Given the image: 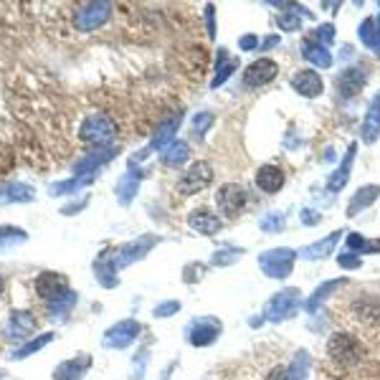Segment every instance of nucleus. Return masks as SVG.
I'll list each match as a JSON object with an SVG mask.
<instances>
[{
	"label": "nucleus",
	"mask_w": 380,
	"mask_h": 380,
	"mask_svg": "<svg viewBox=\"0 0 380 380\" xmlns=\"http://www.w3.org/2000/svg\"><path fill=\"white\" fill-rule=\"evenodd\" d=\"M79 137H81V142H86L89 148L101 150V148H112V145H114L117 130L109 117L92 114L84 119L81 130H79Z\"/></svg>",
	"instance_id": "f257e3e1"
},
{
	"label": "nucleus",
	"mask_w": 380,
	"mask_h": 380,
	"mask_svg": "<svg viewBox=\"0 0 380 380\" xmlns=\"http://www.w3.org/2000/svg\"><path fill=\"white\" fill-rule=\"evenodd\" d=\"M299 302H302V292L297 287L281 289V292H277V294L266 302L261 317H264L266 322H274V325H277V322H284V319L294 317L297 312H299Z\"/></svg>",
	"instance_id": "f03ea898"
},
{
	"label": "nucleus",
	"mask_w": 380,
	"mask_h": 380,
	"mask_svg": "<svg viewBox=\"0 0 380 380\" xmlns=\"http://www.w3.org/2000/svg\"><path fill=\"white\" fill-rule=\"evenodd\" d=\"M327 355L334 365L340 368H355L363 357V348L360 342L348 332H334L330 340H327Z\"/></svg>",
	"instance_id": "7ed1b4c3"
},
{
	"label": "nucleus",
	"mask_w": 380,
	"mask_h": 380,
	"mask_svg": "<svg viewBox=\"0 0 380 380\" xmlns=\"http://www.w3.org/2000/svg\"><path fill=\"white\" fill-rule=\"evenodd\" d=\"M297 251L294 248H269L259 257V269L269 279H287L294 272Z\"/></svg>",
	"instance_id": "20e7f679"
},
{
	"label": "nucleus",
	"mask_w": 380,
	"mask_h": 380,
	"mask_svg": "<svg viewBox=\"0 0 380 380\" xmlns=\"http://www.w3.org/2000/svg\"><path fill=\"white\" fill-rule=\"evenodd\" d=\"M216 203H218V210H221L226 218H239L241 213H243V208H246L248 195L246 190H243V186H239V183H226V186L218 188Z\"/></svg>",
	"instance_id": "39448f33"
},
{
	"label": "nucleus",
	"mask_w": 380,
	"mask_h": 380,
	"mask_svg": "<svg viewBox=\"0 0 380 380\" xmlns=\"http://www.w3.org/2000/svg\"><path fill=\"white\" fill-rule=\"evenodd\" d=\"M112 16V3H84L74 13V26L79 31H97Z\"/></svg>",
	"instance_id": "423d86ee"
},
{
	"label": "nucleus",
	"mask_w": 380,
	"mask_h": 380,
	"mask_svg": "<svg viewBox=\"0 0 380 380\" xmlns=\"http://www.w3.org/2000/svg\"><path fill=\"white\" fill-rule=\"evenodd\" d=\"M277 74H279V63L274 61V59L261 56V59L248 63L246 71H243V77H241V81H243L246 89H259V86H264V84H269V81H274Z\"/></svg>",
	"instance_id": "0eeeda50"
},
{
	"label": "nucleus",
	"mask_w": 380,
	"mask_h": 380,
	"mask_svg": "<svg viewBox=\"0 0 380 380\" xmlns=\"http://www.w3.org/2000/svg\"><path fill=\"white\" fill-rule=\"evenodd\" d=\"M210 183H213V168H210L208 163L198 160V163H193L183 172V178H180L178 183V190L183 195H193L198 193V190H203V188H208Z\"/></svg>",
	"instance_id": "6e6552de"
},
{
	"label": "nucleus",
	"mask_w": 380,
	"mask_h": 380,
	"mask_svg": "<svg viewBox=\"0 0 380 380\" xmlns=\"http://www.w3.org/2000/svg\"><path fill=\"white\" fill-rule=\"evenodd\" d=\"M365 84H368V71L360 69V66H348L340 77L334 79V89H337V94H340L342 99L357 97L365 89Z\"/></svg>",
	"instance_id": "1a4fd4ad"
},
{
	"label": "nucleus",
	"mask_w": 380,
	"mask_h": 380,
	"mask_svg": "<svg viewBox=\"0 0 380 380\" xmlns=\"http://www.w3.org/2000/svg\"><path fill=\"white\" fill-rule=\"evenodd\" d=\"M221 330H223L221 319L203 317V319H198V322H193V325H190L188 340H190V345H195V348H208V345H213V342L218 340Z\"/></svg>",
	"instance_id": "9d476101"
},
{
	"label": "nucleus",
	"mask_w": 380,
	"mask_h": 380,
	"mask_svg": "<svg viewBox=\"0 0 380 380\" xmlns=\"http://www.w3.org/2000/svg\"><path fill=\"white\" fill-rule=\"evenodd\" d=\"M292 89H294L299 97H307V99H314L319 94L325 92V81L314 69H302L297 71L292 77Z\"/></svg>",
	"instance_id": "9b49d317"
},
{
	"label": "nucleus",
	"mask_w": 380,
	"mask_h": 380,
	"mask_svg": "<svg viewBox=\"0 0 380 380\" xmlns=\"http://www.w3.org/2000/svg\"><path fill=\"white\" fill-rule=\"evenodd\" d=\"M340 239H342V231L330 233V236L314 241V243H310V246L302 248V251H297V259H307V261H319V259H327L334 251V246L340 243Z\"/></svg>",
	"instance_id": "f8f14e48"
},
{
	"label": "nucleus",
	"mask_w": 380,
	"mask_h": 380,
	"mask_svg": "<svg viewBox=\"0 0 380 380\" xmlns=\"http://www.w3.org/2000/svg\"><path fill=\"white\" fill-rule=\"evenodd\" d=\"M257 188L266 195L279 193L281 188H284V172H281V168H277L272 163L261 165L257 170Z\"/></svg>",
	"instance_id": "ddd939ff"
},
{
	"label": "nucleus",
	"mask_w": 380,
	"mask_h": 380,
	"mask_svg": "<svg viewBox=\"0 0 380 380\" xmlns=\"http://www.w3.org/2000/svg\"><path fill=\"white\" fill-rule=\"evenodd\" d=\"M355 155H357V145L352 142L348 148V152H345V157H342V163L340 168L327 178V188L332 190V193H340L342 188L348 186V180H350V172H352V163H355Z\"/></svg>",
	"instance_id": "4468645a"
},
{
	"label": "nucleus",
	"mask_w": 380,
	"mask_h": 380,
	"mask_svg": "<svg viewBox=\"0 0 380 380\" xmlns=\"http://www.w3.org/2000/svg\"><path fill=\"white\" fill-rule=\"evenodd\" d=\"M378 198H380V186H375V183L360 186L355 190V195H352V198H350V203H348V216L355 218L360 210L370 208V206L378 201Z\"/></svg>",
	"instance_id": "2eb2a0df"
},
{
	"label": "nucleus",
	"mask_w": 380,
	"mask_h": 380,
	"mask_svg": "<svg viewBox=\"0 0 380 380\" xmlns=\"http://www.w3.org/2000/svg\"><path fill=\"white\" fill-rule=\"evenodd\" d=\"M378 137H380V92L372 97L370 107H368L365 119H363V142L365 145L378 142Z\"/></svg>",
	"instance_id": "dca6fc26"
},
{
	"label": "nucleus",
	"mask_w": 380,
	"mask_h": 380,
	"mask_svg": "<svg viewBox=\"0 0 380 380\" xmlns=\"http://www.w3.org/2000/svg\"><path fill=\"white\" fill-rule=\"evenodd\" d=\"M188 226H190L195 233L213 236V233L221 231V218H218L216 213H210V210L201 208V210H193V213L188 216Z\"/></svg>",
	"instance_id": "f3484780"
},
{
	"label": "nucleus",
	"mask_w": 380,
	"mask_h": 380,
	"mask_svg": "<svg viewBox=\"0 0 380 380\" xmlns=\"http://www.w3.org/2000/svg\"><path fill=\"white\" fill-rule=\"evenodd\" d=\"M36 292H39L43 299H54V297L66 294L69 289H66V281H63V277L46 272V274H41L39 279H36Z\"/></svg>",
	"instance_id": "a211bd4d"
},
{
	"label": "nucleus",
	"mask_w": 380,
	"mask_h": 380,
	"mask_svg": "<svg viewBox=\"0 0 380 380\" xmlns=\"http://www.w3.org/2000/svg\"><path fill=\"white\" fill-rule=\"evenodd\" d=\"M180 117H172V119H168V122L157 130L155 134V140H152V145H150V152H165V150L170 148L172 142H175V132H178V127H180Z\"/></svg>",
	"instance_id": "6ab92c4d"
},
{
	"label": "nucleus",
	"mask_w": 380,
	"mask_h": 380,
	"mask_svg": "<svg viewBox=\"0 0 380 380\" xmlns=\"http://www.w3.org/2000/svg\"><path fill=\"white\" fill-rule=\"evenodd\" d=\"M302 56L304 61H310L312 66H317V69H330L332 66V54H330V48L319 46V43H314V41H304L302 46Z\"/></svg>",
	"instance_id": "aec40b11"
},
{
	"label": "nucleus",
	"mask_w": 380,
	"mask_h": 380,
	"mask_svg": "<svg viewBox=\"0 0 380 380\" xmlns=\"http://www.w3.org/2000/svg\"><path fill=\"white\" fill-rule=\"evenodd\" d=\"M140 178H142V172L140 170H134L132 165H130V172L124 175L122 180H119V186H117V198H119V203L122 206H130L132 203V198L137 195V186H140Z\"/></svg>",
	"instance_id": "412c9836"
},
{
	"label": "nucleus",
	"mask_w": 380,
	"mask_h": 380,
	"mask_svg": "<svg viewBox=\"0 0 380 380\" xmlns=\"http://www.w3.org/2000/svg\"><path fill=\"white\" fill-rule=\"evenodd\" d=\"M345 246H348L350 254H357V257H363V254H380V239H365L360 233H348Z\"/></svg>",
	"instance_id": "4be33fe9"
},
{
	"label": "nucleus",
	"mask_w": 380,
	"mask_h": 380,
	"mask_svg": "<svg viewBox=\"0 0 380 380\" xmlns=\"http://www.w3.org/2000/svg\"><path fill=\"white\" fill-rule=\"evenodd\" d=\"M140 332V325L137 322H122L117 325L114 330H109L107 334V345H117V348H124L134 340V334Z\"/></svg>",
	"instance_id": "5701e85b"
},
{
	"label": "nucleus",
	"mask_w": 380,
	"mask_h": 380,
	"mask_svg": "<svg viewBox=\"0 0 380 380\" xmlns=\"http://www.w3.org/2000/svg\"><path fill=\"white\" fill-rule=\"evenodd\" d=\"M236 66H239V61H236V59H228V51L221 48V51H218V69H216V77H213V84L210 86H213V89L223 86L226 81L233 77Z\"/></svg>",
	"instance_id": "b1692460"
},
{
	"label": "nucleus",
	"mask_w": 380,
	"mask_h": 380,
	"mask_svg": "<svg viewBox=\"0 0 380 380\" xmlns=\"http://www.w3.org/2000/svg\"><path fill=\"white\" fill-rule=\"evenodd\" d=\"M302 16H310V13H307L304 8H299L297 3H292V8H287L279 18H277V26L287 33L299 31V28H302Z\"/></svg>",
	"instance_id": "393cba45"
},
{
	"label": "nucleus",
	"mask_w": 380,
	"mask_h": 380,
	"mask_svg": "<svg viewBox=\"0 0 380 380\" xmlns=\"http://www.w3.org/2000/svg\"><path fill=\"white\" fill-rule=\"evenodd\" d=\"M307 370H310V355L304 350H299L294 355V360H292V365H289L287 370H281L279 380H304L307 378Z\"/></svg>",
	"instance_id": "a878e982"
},
{
	"label": "nucleus",
	"mask_w": 380,
	"mask_h": 380,
	"mask_svg": "<svg viewBox=\"0 0 380 380\" xmlns=\"http://www.w3.org/2000/svg\"><path fill=\"white\" fill-rule=\"evenodd\" d=\"M337 287H345V279H330V281H325V284L314 289V294H312L310 299H307V304H304V310H307V312H317V310H319V304L325 302L327 297L332 294V292H334Z\"/></svg>",
	"instance_id": "bb28decb"
},
{
	"label": "nucleus",
	"mask_w": 380,
	"mask_h": 380,
	"mask_svg": "<svg viewBox=\"0 0 380 380\" xmlns=\"http://www.w3.org/2000/svg\"><path fill=\"white\" fill-rule=\"evenodd\" d=\"M36 198L28 186H3L0 190V203H31Z\"/></svg>",
	"instance_id": "cd10ccee"
},
{
	"label": "nucleus",
	"mask_w": 380,
	"mask_h": 380,
	"mask_svg": "<svg viewBox=\"0 0 380 380\" xmlns=\"http://www.w3.org/2000/svg\"><path fill=\"white\" fill-rule=\"evenodd\" d=\"M188 157H190V148H188L186 142H172L170 148L163 152V165L178 168V165L188 163Z\"/></svg>",
	"instance_id": "c85d7f7f"
},
{
	"label": "nucleus",
	"mask_w": 380,
	"mask_h": 380,
	"mask_svg": "<svg viewBox=\"0 0 380 380\" xmlns=\"http://www.w3.org/2000/svg\"><path fill=\"white\" fill-rule=\"evenodd\" d=\"M246 254L243 248H236V246H226V248H218L216 254H213V259H210V264L213 266H231L236 259H241Z\"/></svg>",
	"instance_id": "c756f323"
},
{
	"label": "nucleus",
	"mask_w": 380,
	"mask_h": 380,
	"mask_svg": "<svg viewBox=\"0 0 380 380\" xmlns=\"http://www.w3.org/2000/svg\"><path fill=\"white\" fill-rule=\"evenodd\" d=\"M284 223H287V218H284V213H279V210H272V213H266L264 218H261V231L264 233H279L284 231Z\"/></svg>",
	"instance_id": "7c9ffc66"
},
{
	"label": "nucleus",
	"mask_w": 380,
	"mask_h": 380,
	"mask_svg": "<svg viewBox=\"0 0 380 380\" xmlns=\"http://www.w3.org/2000/svg\"><path fill=\"white\" fill-rule=\"evenodd\" d=\"M26 236L21 228H13V226H0V248L3 246H16L21 241H26Z\"/></svg>",
	"instance_id": "2f4dec72"
},
{
	"label": "nucleus",
	"mask_w": 380,
	"mask_h": 380,
	"mask_svg": "<svg viewBox=\"0 0 380 380\" xmlns=\"http://www.w3.org/2000/svg\"><path fill=\"white\" fill-rule=\"evenodd\" d=\"M314 43H319V46H332L334 43V26L332 23H319L317 28H314V33H312V39Z\"/></svg>",
	"instance_id": "473e14b6"
},
{
	"label": "nucleus",
	"mask_w": 380,
	"mask_h": 380,
	"mask_svg": "<svg viewBox=\"0 0 380 380\" xmlns=\"http://www.w3.org/2000/svg\"><path fill=\"white\" fill-rule=\"evenodd\" d=\"M216 122V114L213 112H198L193 117V134L195 137H206V132L210 130V124Z\"/></svg>",
	"instance_id": "72a5a7b5"
},
{
	"label": "nucleus",
	"mask_w": 380,
	"mask_h": 380,
	"mask_svg": "<svg viewBox=\"0 0 380 380\" xmlns=\"http://www.w3.org/2000/svg\"><path fill=\"white\" fill-rule=\"evenodd\" d=\"M357 36L372 51V43H375V18H365L363 23L357 26Z\"/></svg>",
	"instance_id": "f704fd0d"
},
{
	"label": "nucleus",
	"mask_w": 380,
	"mask_h": 380,
	"mask_svg": "<svg viewBox=\"0 0 380 380\" xmlns=\"http://www.w3.org/2000/svg\"><path fill=\"white\" fill-rule=\"evenodd\" d=\"M337 264H340L342 269L352 272V269H360V266H363V257H357V254H350V251H345V254H340V257H337Z\"/></svg>",
	"instance_id": "c9c22d12"
},
{
	"label": "nucleus",
	"mask_w": 380,
	"mask_h": 380,
	"mask_svg": "<svg viewBox=\"0 0 380 380\" xmlns=\"http://www.w3.org/2000/svg\"><path fill=\"white\" fill-rule=\"evenodd\" d=\"M203 274H206V266H203V264H188L186 266V274H183V279H186L188 284H193V281L203 279Z\"/></svg>",
	"instance_id": "e433bc0d"
},
{
	"label": "nucleus",
	"mask_w": 380,
	"mask_h": 380,
	"mask_svg": "<svg viewBox=\"0 0 380 380\" xmlns=\"http://www.w3.org/2000/svg\"><path fill=\"white\" fill-rule=\"evenodd\" d=\"M206 26H208V36L210 41H213L216 39V6H213V3L206 6Z\"/></svg>",
	"instance_id": "4c0bfd02"
},
{
	"label": "nucleus",
	"mask_w": 380,
	"mask_h": 380,
	"mask_svg": "<svg viewBox=\"0 0 380 380\" xmlns=\"http://www.w3.org/2000/svg\"><path fill=\"white\" fill-rule=\"evenodd\" d=\"M299 218H302L304 226H314L322 221V213H319V210H312V208H304L302 213H299Z\"/></svg>",
	"instance_id": "58836bf2"
},
{
	"label": "nucleus",
	"mask_w": 380,
	"mask_h": 380,
	"mask_svg": "<svg viewBox=\"0 0 380 380\" xmlns=\"http://www.w3.org/2000/svg\"><path fill=\"white\" fill-rule=\"evenodd\" d=\"M239 46H241V51H254V48L259 46V36H254V33H246V36H241V39H239Z\"/></svg>",
	"instance_id": "ea45409f"
},
{
	"label": "nucleus",
	"mask_w": 380,
	"mask_h": 380,
	"mask_svg": "<svg viewBox=\"0 0 380 380\" xmlns=\"http://www.w3.org/2000/svg\"><path fill=\"white\" fill-rule=\"evenodd\" d=\"M180 310V302H165L155 310V317H168V314H175Z\"/></svg>",
	"instance_id": "a19ab883"
},
{
	"label": "nucleus",
	"mask_w": 380,
	"mask_h": 380,
	"mask_svg": "<svg viewBox=\"0 0 380 380\" xmlns=\"http://www.w3.org/2000/svg\"><path fill=\"white\" fill-rule=\"evenodd\" d=\"M279 43H281V39L277 33H272V36H266V39L259 43V48H261V51H272V48H277Z\"/></svg>",
	"instance_id": "79ce46f5"
},
{
	"label": "nucleus",
	"mask_w": 380,
	"mask_h": 380,
	"mask_svg": "<svg viewBox=\"0 0 380 380\" xmlns=\"http://www.w3.org/2000/svg\"><path fill=\"white\" fill-rule=\"evenodd\" d=\"M372 54L380 56V16L375 18V43H372Z\"/></svg>",
	"instance_id": "37998d69"
},
{
	"label": "nucleus",
	"mask_w": 380,
	"mask_h": 380,
	"mask_svg": "<svg viewBox=\"0 0 380 380\" xmlns=\"http://www.w3.org/2000/svg\"><path fill=\"white\" fill-rule=\"evenodd\" d=\"M0 292H3V279H0Z\"/></svg>",
	"instance_id": "c03bdc74"
}]
</instances>
